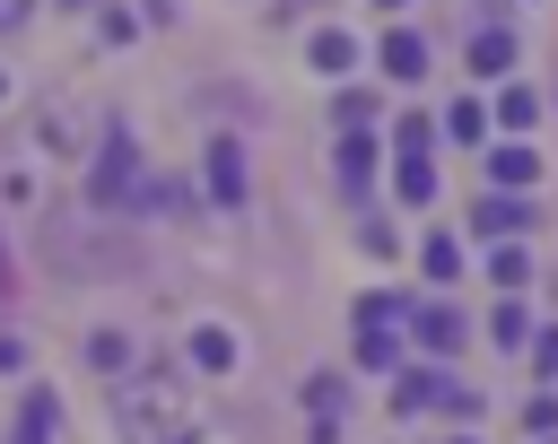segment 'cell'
Listing matches in <instances>:
<instances>
[{
	"mask_svg": "<svg viewBox=\"0 0 558 444\" xmlns=\"http://www.w3.org/2000/svg\"><path fill=\"white\" fill-rule=\"evenodd\" d=\"M523 357H532V383H541V392H558V331H532V348H523Z\"/></svg>",
	"mask_w": 558,
	"mask_h": 444,
	"instance_id": "cb8c5ba5",
	"label": "cell"
},
{
	"mask_svg": "<svg viewBox=\"0 0 558 444\" xmlns=\"http://www.w3.org/2000/svg\"><path fill=\"white\" fill-rule=\"evenodd\" d=\"M192 366H201V374H227V366H235V331L201 322V331H192Z\"/></svg>",
	"mask_w": 558,
	"mask_h": 444,
	"instance_id": "ac0fdd59",
	"label": "cell"
},
{
	"mask_svg": "<svg viewBox=\"0 0 558 444\" xmlns=\"http://www.w3.org/2000/svg\"><path fill=\"white\" fill-rule=\"evenodd\" d=\"M209 200H218V209L244 200V148H235V139H209Z\"/></svg>",
	"mask_w": 558,
	"mask_h": 444,
	"instance_id": "8fae6325",
	"label": "cell"
},
{
	"mask_svg": "<svg viewBox=\"0 0 558 444\" xmlns=\"http://www.w3.org/2000/svg\"><path fill=\"white\" fill-rule=\"evenodd\" d=\"M418 270H427V287H453V279H462V244H453V235H427V244H418Z\"/></svg>",
	"mask_w": 558,
	"mask_h": 444,
	"instance_id": "2e32d148",
	"label": "cell"
},
{
	"mask_svg": "<svg viewBox=\"0 0 558 444\" xmlns=\"http://www.w3.org/2000/svg\"><path fill=\"white\" fill-rule=\"evenodd\" d=\"M410 340H418L427 357H462L471 322H462V305H410Z\"/></svg>",
	"mask_w": 558,
	"mask_h": 444,
	"instance_id": "277c9868",
	"label": "cell"
},
{
	"mask_svg": "<svg viewBox=\"0 0 558 444\" xmlns=\"http://www.w3.org/2000/svg\"><path fill=\"white\" fill-rule=\"evenodd\" d=\"M532 331H541V322H532V305H523V296H506V305L488 313V340H497L506 357H523V348H532Z\"/></svg>",
	"mask_w": 558,
	"mask_h": 444,
	"instance_id": "4fadbf2b",
	"label": "cell"
},
{
	"mask_svg": "<svg viewBox=\"0 0 558 444\" xmlns=\"http://www.w3.org/2000/svg\"><path fill=\"white\" fill-rule=\"evenodd\" d=\"M375 9H401V0H375Z\"/></svg>",
	"mask_w": 558,
	"mask_h": 444,
	"instance_id": "f546056e",
	"label": "cell"
},
{
	"mask_svg": "<svg viewBox=\"0 0 558 444\" xmlns=\"http://www.w3.org/2000/svg\"><path fill=\"white\" fill-rule=\"evenodd\" d=\"M35 17V0H0V26H26Z\"/></svg>",
	"mask_w": 558,
	"mask_h": 444,
	"instance_id": "83f0119b",
	"label": "cell"
},
{
	"mask_svg": "<svg viewBox=\"0 0 558 444\" xmlns=\"http://www.w3.org/2000/svg\"><path fill=\"white\" fill-rule=\"evenodd\" d=\"M427 148H436V122L427 113H401L392 122V157H427Z\"/></svg>",
	"mask_w": 558,
	"mask_h": 444,
	"instance_id": "44dd1931",
	"label": "cell"
},
{
	"mask_svg": "<svg viewBox=\"0 0 558 444\" xmlns=\"http://www.w3.org/2000/svg\"><path fill=\"white\" fill-rule=\"evenodd\" d=\"M532 226H541V200H532V192H480V200H471V235L523 244Z\"/></svg>",
	"mask_w": 558,
	"mask_h": 444,
	"instance_id": "3957f363",
	"label": "cell"
},
{
	"mask_svg": "<svg viewBox=\"0 0 558 444\" xmlns=\"http://www.w3.org/2000/svg\"><path fill=\"white\" fill-rule=\"evenodd\" d=\"M113 427H122V444H192V392H183V374H166V366L113 374Z\"/></svg>",
	"mask_w": 558,
	"mask_h": 444,
	"instance_id": "6da1fadb",
	"label": "cell"
},
{
	"mask_svg": "<svg viewBox=\"0 0 558 444\" xmlns=\"http://www.w3.org/2000/svg\"><path fill=\"white\" fill-rule=\"evenodd\" d=\"M305 61H314L323 78H349V70H357V35H340V26H314V44H305Z\"/></svg>",
	"mask_w": 558,
	"mask_h": 444,
	"instance_id": "7c38bea8",
	"label": "cell"
},
{
	"mask_svg": "<svg viewBox=\"0 0 558 444\" xmlns=\"http://www.w3.org/2000/svg\"><path fill=\"white\" fill-rule=\"evenodd\" d=\"M462 61H471V78H514V61H523V35H514V26H480V35L462 44Z\"/></svg>",
	"mask_w": 558,
	"mask_h": 444,
	"instance_id": "5b68a950",
	"label": "cell"
},
{
	"mask_svg": "<svg viewBox=\"0 0 558 444\" xmlns=\"http://www.w3.org/2000/svg\"><path fill=\"white\" fill-rule=\"evenodd\" d=\"M366 183H375V131H340V192L366 200Z\"/></svg>",
	"mask_w": 558,
	"mask_h": 444,
	"instance_id": "30bf717a",
	"label": "cell"
},
{
	"mask_svg": "<svg viewBox=\"0 0 558 444\" xmlns=\"http://www.w3.org/2000/svg\"><path fill=\"white\" fill-rule=\"evenodd\" d=\"M357 252H375V261H392V252H401V235H392V218H366V226H357Z\"/></svg>",
	"mask_w": 558,
	"mask_h": 444,
	"instance_id": "484cf974",
	"label": "cell"
},
{
	"mask_svg": "<svg viewBox=\"0 0 558 444\" xmlns=\"http://www.w3.org/2000/svg\"><path fill=\"white\" fill-rule=\"evenodd\" d=\"M87 200H96V209H131V200H140V148H131V131H122V122H113V131H105V148H96Z\"/></svg>",
	"mask_w": 558,
	"mask_h": 444,
	"instance_id": "7a4b0ae2",
	"label": "cell"
},
{
	"mask_svg": "<svg viewBox=\"0 0 558 444\" xmlns=\"http://www.w3.org/2000/svg\"><path fill=\"white\" fill-rule=\"evenodd\" d=\"M375 61H384V78H401V87H418V78H427V35H418V26H384V44H375Z\"/></svg>",
	"mask_w": 558,
	"mask_h": 444,
	"instance_id": "ba28073f",
	"label": "cell"
},
{
	"mask_svg": "<svg viewBox=\"0 0 558 444\" xmlns=\"http://www.w3.org/2000/svg\"><path fill=\"white\" fill-rule=\"evenodd\" d=\"M52 418H61V400H52V392H26V409H17V435H9V444H52Z\"/></svg>",
	"mask_w": 558,
	"mask_h": 444,
	"instance_id": "d6986e66",
	"label": "cell"
},
{
	"mask_svg": "<svg viewBox=\"0 0 558 444\" xmlns=\"http://www.w3.org/2000/svg\"><path fill=\"white\" fill-rule=\"evenodd\" d=\"M0 96H9V78H0Z\"/></svg>",
	"mask_w": 558,
	"mask_h": 444,
	"instance_id": "1f68e13d",
	"label": "cell"
},
{
	"mask_svg": "<svg viewBox=\"0 0 558 444\" xmlns=\"http://www.w3.org/2000/svg\"><path fill=\"white\" fill-rule=\"evenodd\" d=\"M331 122H340V131H366V122H375V96H366V87H340V96H331Z\"/></svg>",
	"mask_w": 558,
	"mask_h": 444,
	"instance_id": "7402d4cb",
	"label": "cell"
},
{
	"mask_svg": "<svg viewBox=\"0 0 558 444\" xmlns=\"http://www.w3.org/2000/svg\"><path fill=\"white\" fill-rule=\"evenodd\" d=\"M436 400H445V374H436V366H410V374L392 383V409H401V418H418V409H436Z\"/></svg>",
	"mask_w": 558,
	"mask_h": 444,
	"instance_id": "5bb4252c",
	"label": "cell"
},
{
	"mask_svg": "<svg viewBox=\"0 0 558 444\" xmlns=\"http://www.w3.org/2000/svg\"><path fill=\"white\" fill-rule=\"evenodd\" d=\"M349 409V383L340 374H305V418H340Z\"/></svg>",
	"mask_w": 558,
	"mask_h": 444,
	"instance_id": "ffe728a7",
	"label": "cell"
},
{
	"mask_svg": "<svg viewBox=\"0 0 558 444\" xmlns=\"http://www.w3.org/2000/svg\"><path fill=\"white\" fill-rule=\"evenodd\" d=\"M514 418H523V435H558V392H532Z\"/></svg>",
	"mask_w": 558,
	"mask_h": 444,
	"instance_id": "d4e9b609",
	"label": "cell"
},
{
	"mask_svg": "<svg viewBox=\"0 0 558 444\" xmlns=\"http://www.w3.org/2000/svg\"><path fill=\"white\" fill-rule=\"evenodd\" d=\"M9 287H17V261H9V244H0V296H9Z\"/></svg>",
	"mask_w": 558,
	"mask_h": 444,
	"instance_id": "f1b7e54d",
	"label": "cell"
},
{
	"mask_svg": "<svg viewBox=\"0 0 558 444\" xmlns=\"http://www.w3.org/2000/svg\"><path fill=\"white\" fill-rule=\"evenodd\" d=\"M357 366H366V374L401 366V340H392V331H357Z\"/></svg>",
	"mask_w": 558,
	"mask_h": 444,
	"instance_id": "603a6c76",
	"label": "cell"
},
{
	"mask_svg": "<svg viewBox=\"0 0 558 444\" xmlns=\"http://www.w3.org/2000/svg\"><path fill=\"white\" fill-rule=\"evenodd\" d=\"M87 357H96V366H131V348H122V331H96V340H87Z\"/></svg>",
	"mask_w": 558,
	"mask_h": 444,
	"instance_id": "4316f807",
	"label": "cell"
},
{
	"mask_svg": "<svg viewBox=\"0 0 558 444\" xmlns=\"http://www.w3.org/2000/svg\"><path fill=\"white\" fill-rule=\"evenodd\" d=\"M436 139H453V148H488V104H480V96H453V104L436 113Z\"/></svg>",
	"mask_w": 558,
	"mask_h": 444,
	"instance_id": "9c48e42d",
	"label": "cell"
},
{
	"mask_svg": "<svg viewBox=\"0 0 558 444\" xmlns=\"http://www.w3.org/2000/svg\"><path fill=\"white\" fill-rule=\"evenodd\" d=\"M541 444H549V435H541Z\"/></svg>",
	"mask_w": 558,
	"mask_h": 444,
	"instance_id": "d6a6232c",
	"label": "cell"
},
{
	"mask_svg": "<svg viewBox=\"0 0 558 444\" xmlns=\"http://www.w3.org/2000/svg\"><path fill=\"white\" fill-rule=\"evenodd\" d=\"M488 279H497L506 296H523V287H532V244H497V252H488Z\"/></svg>",
	"mask_w": 558,
	"mask_h": 444,
	"instance_id": "e0dca14e",
	"label": "cell"
},
{
	"mask_svg": "<svg viewBox=\"0 0 558 444\" xmlns=\"http://www.w3.org/2000/svg\"><path fill=\"white\" fill-rule=\"evenodd\" d=\"M453 444H480V435H453Z\"/></svg>",
	"mask_w": 558,
	"mask_h": 444,
	"instance_id": "4dcf8cb0",
	"label": "cell"
},
{
	"mask_svg": "<svg viewBox=\"0 0 558 444\" xmlns=\"http://www.w3.org/2000/svg\"><path fill=\"white\" fill-rule=\"evenodd\" d=\"M480 165H488V192H532L541 183V148L532 139H497Z\"/></svg>",
	"mask_w": 558,
	"mask_h": 444,
	"instance_id": "52a82bcc",
	"label": "cell"
},
{
	"mask_svg": "<svg viewBox=\"0 0 558 444\" xmlns=\"http://www.w3.org/2000/svg\"><path fill=\"white\" fill-rule=\"evenodd\" d=\"M392 192H401L410 209H427V200H436V157H392Z\"/></svg>",
	"mask_w": 558,
	"mask_h": 444,
	"instance_id": "9a60e30c",
	"label": "cell"
},
{
	"mask_svg": "<svg viewBox=\"0 0 558 444\" xmlns=\"http://www.w3.org/2000/svg\"><path fill=\"white\" fill-rule=\"evenodd\" d=\"M488 122H497L506 139H532V131H541V87H532V78H506V87L488 96Z\"/></svg>",
	"mask_w": 558,
	"mask_h": 444,
	"instance_id": "8992f818",
	"label": "cell"
}]
</instances>
